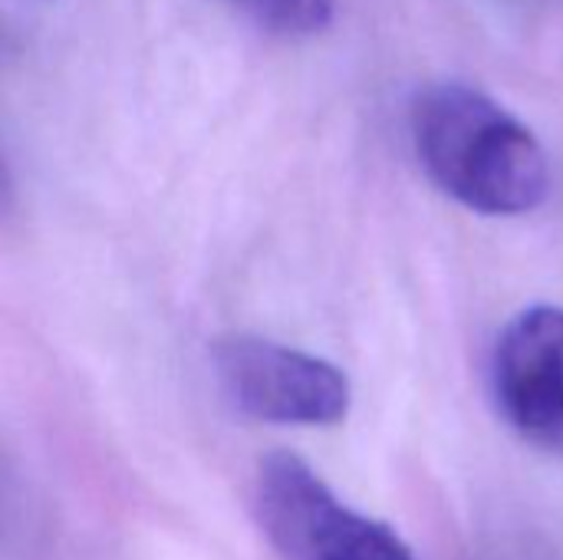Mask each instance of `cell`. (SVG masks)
I'll list each match as a JSON object with an SVG mask.
<instances>
[{
    "label": "cell",
    "instance_id": "6da1fadb",
    "mask_svg": "<svg viewBox=\"0 0 563 560\" xmlns=\"http://www.w3.org/2000/svg\"><path fill=\"white\" fill-rule=\"evenodd\" d=\"M412 142L429 178L478 215H528L551 191L538 135L468 83H435L416 96Z\"/></svg>",
    "mask_w": 563,
    "mask_h": 560
},
{
    "label": "cell",
    "instance_id": "7a4b0ae2",
    "mask_svg": "<svg viewBox=\"0 0 563 560\" xmlns=\"http://www.w3.org/2000/svg\"><path fill=\"white\" fill-rule=\"evenodd\" d=\"M254 515L284 560H416L389 525L346 508L294 452L261 462Z\"/></svg>",
    "mask_w": 563,
    "mask_h": 560
},
{
    "label": "cell",
    "instance_id": "3957f363",
    "mask_svg": "<svg viewBox=\"0 0 563 560\" xmlns=\"http://www.w3.org/2000/svg\"><path fill=\"white\" fill-rule=\"evenodd\" d=\"M214 370L228 399L261 422L336 426L353 406V386L340 366L264 337L218 340Z\"/></svg>",
    "mask_w": 563,
    "mask_h": 560
},
{
    "label": "cell",
    "instance_id": "277c9868",
    "mask_svg": "<svg viewBox=\"0 0 563 560\" xmlns=\"http://www.w3.org/2000/svg\"><path fill=\"white\" fill-rule=\"evenodd\" d=\"M492 386L501 416L525 442L563 455V307H528L505 327Z\"/></svg>",
    "mask_w": 563,
    "mask_h": 560
},
{
    "label": "cell",
    "instance_id": "5b68a950",
    "mask_svg": "<svg viewBox=\"0 0 563 560\" xmlns=\"http://www.w3.org/2000/svg\"><path fill=\"white\" fill-rule=\"evenodd\" d=\"M251 13L280 36H310L330 26L333 0H244Z\"/></svg>",
    "mask_w": 563,
    "mask_h": 560
}]
</instances>
